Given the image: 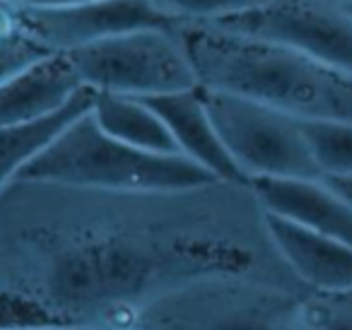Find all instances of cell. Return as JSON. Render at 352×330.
<instances>
[{
	"label": "cell",
	"mask_w": 352,
	"mask_h": 330,
	"mask_svg": "<svg viewBox=\"0 0 352 330\" xmlns=\"http://www.w3.org/2000/svg\"><path fill=\"white\" fill-rule=\"evenodd\" d=\"M176 36L201 87L254 99L297 121L352 123V75L345 70L208 22H179Z\"/></svg>",
	"instance_id": "obj_2"
},
{
	"label": "cell",
	"mask_w": 352,
	"mask_h": 330,
	"mask_svg": "<svg viewBox=\"0 0 352 330\" xmlns=\"http://www.w3.org/2000/svg\"><path fill=\"white\" fill-rule=\"evenodd\" d=\"M342 8H345V10H347V12H350V15H352V3H347V6H342Z\"/></svg>",
	"instance_id": "obj_24"
},
{
	"label": "cell",
	"mask_w": 352,
	"mask_h": 330,
	"mask_svg": "<svg viewBox=\"0 0 352 330\" xmlns=\"http://www.w3.org/2000/svg\"><path fill=\"white\" fill-rule=\"evenodd\" d=\"M0 330H97V328H75V325H8Z\"/></svg>",
	"instance_id": "obj_22"
},
{
	"label": "cell",
	"mask_w": 352,
	"mask_h": 330,
	"mask_svg": "<svg viewBox=\"0 0 352 330\" xmlns=\"http://www.w3.org/2000/svg\"><path fill=\"white\" fill-rule=\"evenodd\" d=\"M208 25L289 46L352 75V15L342 6L323 0H273Z\"/></svg>",
	"instance_id": "obj_7"
},
{
	"label": "cell",
	"mask_w": 352,
	"mask_h": 330,
	"mask_svg": "<svg viewBox=\"0 0 352 330\" xmlns=\"http://www.w3.org/2000/svg\"><path fill=\"white\" fill-rule=\"evenodd\" d=\"M17 34V15L10 0H0V39Z\"/></svg>",
	"instance_id": "obj_19"
},
{
	"label": "cell",
	"mask_w": 352,
	"mask_h": 330,
	"mask_svg": "<svg viewBox=\"0 0 352 330\" xmlns=\"http://www.w3.org/2000/svg\"><path fill=\"white\" fill-rule=\"evenodd\" d=\"M15 15L17 34L51 54H68L126 32L171 30L179 25L150 0H92L60 8L15 6Z\"/></svg>",
	"instance_id": "obj_8"
},
{
	"label": "cell",
	"mask_w": 352,
	"mask_h": 330,
	"mask_svg": "<svg viewBox=\"0 0 352 330\" xmlns=\"http://www.w3.org/2000/svg\"><path fill=\"white\" fill-rule=\"evenodd\" d=\"M150 3L174 22H217L268 6L273 0H150Z\"/></svg>",
	"instance_id": "obj_17"
},
{
	"label": "cell",
	"mask_w": 352,
	"mask_h": 330,
	"mask_svg": "<svg viewBox=\"0 0 352 330\" xmlns=\"http://www.w3.org/2000/svg\"><path fill=\"white\" fill-rule=\"evenodd\" d=\"M97 92L82 87L60 111L41 121L27 123V126H8L0 128V188L17 179L22 169L56 140L75 118L87 113L94 104Z\"/></svg>",
	"instance_id": "obj_14"
},
{
	"label": "cell",
	"mask_w": 352,
	"mask_h": 330,
	"mask_svg": "<svg viewBox=\"0 0 352 330\" xmlns=\"http://www.w3.org/2000/svg\"><path fill=\"white\" fill-rule=\"evenodd\" d=\"M331 188H336L347 203L352 205V176H336V179H323Z\"/></svg>",
	"instance_id": "obj_21"
},
{
	"label": "cell",
	"mask_w": 352,
	"mask_h": 330,
	"mask_svg": "<svg viewBox=\"0 0 352 330\" xmlns=\"http://www.w3.org/2000/svg\"><path fill=\"white\" fill-rule=\"evenodd\" d=\"M80 82L94 92L150 99L198 87L196 70L171 30H135L68 51Z\"/></svg>",
	"instance_id": "obj_5"
},
{
	"label": "cell",
	"mask_w": 352,
	"mask_h": 330,
	"mask_svg": "<svg viewBox=\"0 0 352 330\" xmlns=\"http://www.w3.org/2000/svg\"><path fill=\"white\" fill-rule=\"evenodd\" d=\"M249 186L265 212L352 246V205L323 179H254Z\"/></svg>",
	"instance_id": "obj_9"
},
{
	"label": "cell",
	"mask_w": 352,
	"mask_h": 330,
	"mask_svg": "<svg viewBox=\"0 0 352 330\" xmlns=\"http://www.w3.org/2000/svg\"><path fill=\"white\" fill-rule=\"evenodd\" d=\"M285 330H297V328H294V323H292V325H287V328H285Z\"/></svg>",
	"instance_id": "obj_25"
},
{
	"label": "cell",
	"mask_w": 352,
	"mask_h": 330,
	"mask_svg": "<svg viewBox=\"0 0 352 330\" xmlns=\"http://www.w3.org/2000/svg\"><path fill=\"white\" fill-rule=\"evenodd\" d=\"M201 97L222 145L249 184L254 179H321L297 118L217 89L201 87Z\"/></svg>",
	"instance_id": "obj_6"
},
{
	"label": "cell",
	"mask_w": 352,
	"mask_h": 330,
	"mask_svg": "<svg viewBox=\"0 0 352 330\" xmlns=\"http://www.w3.org/2000/svg\"><path fill=\"white\" fill-rule=\"evenodd\" d=\"M321 179L352 176V123L299 121Z\"/></svg>",
	"instance_id": "obj_15"
},
{
	"label": "cell",
	"mask_w": 352,
	"mask_h": 330,
	"mask_svg": "<svg viewBox=\"0 0 352 330\" xmlns=\"http://www.w3.org/2000/svg\"><path fill=\"white\" fill-rule=\"evenodd\" d=\"M212 277L307 289L251 186L128 193L12 179L0 188V328L135 330L157 301Z\"/></svg>",
	"instance_id": "obj_1"
},
{
	"label": "cell",
	"mask_w": 352,
	"mask_h": 330,
	"mask_svg": "<svg viewBox=\"0 0 352 330\" xmlns=\"http://www.w3.org/2000/svg\"><path fill=\"white\" fill-rule=\"evenodd\" d=\"M297 330H352V292H309L294 314Z\"/></svg>",
	"instance_id": "obj_16"
},
{
	"label": "cell",
	"mask_w": 352,
	"mask_h": 330,
	"mask_svg": "<svg viewBox=\"0 0 352 330\" xmlns=\"http://www.w3.org/2000/svg\"><path fill=\"white\" fill-rule=\"evenodd\" d=\"M265 227L285 265L309 292H352V246L270 212Z\"/></svg>",
	"instance_id": "obj_10"
},
{
	"label": "cell",
	"mask_w": 352,
	"mask_h": 330,
	"mask_svg": "<svg viewBox=\"0 0 352 330\" xmlns=\"http://www.w3.org/2000/svg\"><path fill=\"white\" fill-rule=\"evenodd\" d=\"M82 87L68 56H44L0 82V128L54 116Z\"/></svg>",
	"instance_id": "obj_12"
},
{
	"label": "cell",
	"mask_w": 352,
	"mask_h": 330,
	"mask_svg": "<svg viewBox=\"0 0 352 330\" xmlns=\"http://www.w3.org/2000/svg\"><path fill=\"white\" fill-rule=\"evenodd\" d=\"M17 179L128 193L184 190L217 184L210 171L188 157L145 152L107 135L94 121L92 109L46 145Z\"/></svg>",
	"instance_id": "obj_3"
},
{
	"label": "cell",
	"mask_w": 352,
	"mask_h": 330,
	"mask_svg": "<svg viewBox=\"0 0 352 330\" xmlns=\"http://www.w3.org/2000/svg\"><path fill=\"white\" fill-rule=\"evenodd\" d=\"M92 116L107 135L116 138L126 145L145 152H160V155H179L164 121L142 99L97 92L92 104Z\"/></svg>",
	"instance_id": "obj_13"
},
{
	"label": "cell",
	"mask_w": 352,
	"mask_h": 330,
	"mask_svg": "<svg viewBox=\"0 0 352 330\" xmlns=\"http://www.w3.org/2000/svg\"><path fill=\"white\" fill-rule=\"evenodd\" d=\"M323 3H333V6H347L352 0H323Z\"/></svg>",
	"instance_id": "obj_23"
},
{
	"label": "cell",
	"mask_w": 352,
	"mask_h": 330,
	"mask_svg": "<svg viewBox=\"0 0 352 330\" xmlns=\"http://www.w3.org/2000/svg\"><path fill=\"white\" fill-rule=\"evenodd\" d=\"M12 6L22 8H60V6H80V3H92V0H10Z\"/></svg>",
	"instance_id": "obj_20"
},
{
	"label": "cell",
	"mask_w": 352,
	"mask_h": 330,
	"mask_svg": "<svg viewBox=\"0 0 352 330\" xmlns=\"http://www.w3.org/2000/svg\"><path fill=\"white\" fill-rule=\"evenodd\" d=\"M142 102L150 104L157 111V116L164 121L166 131L174 138L179 155L188 157L198 166L210 171L217 181L249 186V179L241 174V169L234 164V160L217 135L215 123H212L206 102L201 97V87L150 97Z\"/></svg>",
	"instance_id": "obj_11"
},
{
	"label": "cell",
	"mask_w": 352,
	"mask_h": 330,
	"mask_svg": "<svg viewBox=\"0 0 352 330\" xmlns=\"http://www.w3.org/2000/svg\"><path fill=\"white\" fill-rule=\"evenodd\" d=\"M51 51L41 49L39 44L25 39V36L15 34L8 39H0V82L6 78H10L12 73L22 70L25 65L34 63V60L49 56Z\"/></svg>",
	"instance_id": "obj_18"
},
{
	"label": "cell",
	"mask_w": 352,
	"mask_h": 330,
	"mask_svg": "<svg viewBox=\"0 0 352 330\" xmlns=\"http://www.w3.org/2000/svg\"><path fill=\"white\" fill-rule=\"evenodd\" d=\"M307 294L254 277H212L157 301L135 330H285Z\"/></svg>",
	"instance_id": "obj_4"
}]
</instances>
